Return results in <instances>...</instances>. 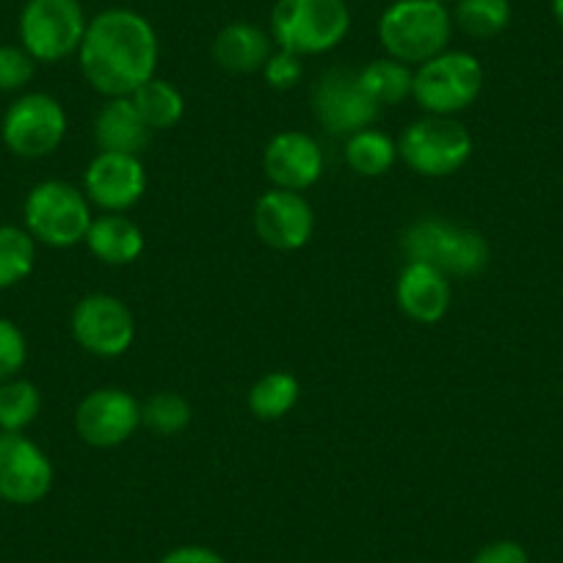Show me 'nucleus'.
I'll return each mask as SVG.
<instances>
[{"label": "nucleus", "mask_w": 563, "mask_h": 563, "mask_svg": "<svg viewBox=\"0 0 563 563\" xmlns=\"http://www.w3.org/2000/svg\"><path fill=\"white\" fill-rule=\"evenodd\" d=\"M78 62L84 78L102 97H130L155 78L158 34L133 9H106L86 25Z\"/></svg>", "instance_id": "obj_1"}, {"label": "nucleus", "mask_w": 563, "mask_h": 563, "mask_svg": "<svg viewBox=\"0 0 563 563\" xmlns=\"http://www.w3.org/2000/svg\"><path fill=\"white\" fill-rule=\"evenodd\" d=\"M453 18L442 0H395L378 18V42L389 58L409 67L448 51Z\"/></svg>", "instance_id": "obj_2"}, {"label": "nucleus", "mask_w": 563, "mask_h": 563, "mask_svg": "<svg viewBox=\"0 0 563 563\" xmlns=\"http://www.w3.org/2000/svg\"><path fill=\"white\" fill-rule=\"evenodd\" d=\"M349 31L345 0H276L271 12V40L301 58L334 51Z\"/></svg>", "instance_id": "obj_3"}, {"label": "nucleus", "mask_w": 563, "mask_h": 563, "mask_svg": "<svg viewBox=\"0 0 563 563\" xmlns=\"http://www.w3.org/2000/svg\"><path fill=\"white\" fill-rule=\"evenodd\" d=\"M406 263L434 265L445 276H475L489 265V243L478 230L445 219H420L400 235Z\"/></svg>", "instance_id": "obj_4"}, {"label": "nucleus", "mask_w": 563, "mask_h": 563, "mask_svg": "<svg viewBox=\"0 0 563 563\" xmlns=\"http://www.w3.org/2000/svg\"><path fill=\"white\" fill-rule=\"evenodd\" d=\"M484 67L467 51H442L415 69L411 97L429 117H453L478 100Z\"/></svg>", "instance_id": "obj_5"}, {"label": "nucleus", "mask_w": 563, "mask_h": 563, "mask_svg": "<svg viewBox=\"0 0 563 563\" xmlns=\"http://www.w3.org/2000/svg\"><path fill=\"white\" fill-rule=\"evenodd\" d=\"M91 221V202L80 188L64 180H45L31 188L25 199V227L34 241L53 249H69L86 241Z\"/></svg>", "instance_id": "obj_6"}, {"label": "nucleus", "mask_w": 563, "mask_h": 563, "mask_svg": "<svg viewBox=\"0 0 563 563\" xmlns=\"http://www.w3.org/2000/svg\"><path fill=\"white\" fill-rule=\"evenodd\" d=\"M473 155V135L453 117L411 122L398 139V158L422 177H451Z\"/></svg>", "instance_id": "obj_7"}, {"label": "nucleus", "mask_w": 563, "mask_h": 563, "mask_svg": "<svg viewBox=\"0 0 563 563\" xmlns=\"http://www.w3.org/2000/svg\"><path fill=\"white\" fill-rule=\"evenodd\" d=\"M80 0H29L20 14V40L34 62H62L78 53L86 34Z\"/></svg>", "instance_id": "obj_8"}, {"label": "nucleus", "mask_w": 563, "mask_h": 563, "mask_svg": "<svg viewBox=\"0 0 563 563\" xmlns=\"http://www.w3.org/2000/svg\"><path fill=\"white\" fill-rule=\"evenodd\" d=\"M0 135L3 144L20 158H47L62 147L67 135V111L56 97L45 91L23 95L9 106Z\"/></svg>", "instance_id": "obj_9"}, {"label": "nucleus", "mask_w": 563, "mask_h": 563, "mask_svg": "<svg viewBox=\"0 0 563 563\" xmlns=\"http://www.w3.org/2000/svg\"><path fill=\"white\" fill-rule=\"evenodd\" d=\"M312 111L321 128L332 135H354L378 119V102L362 86L360 73L332 67L318 78L312 89Z\"/></svg>", "instance_id": "obj_10"}, {"label": "nucleus", "mask_w": 563, "mask_h": 563, "mask_svg": "<svg viewBox=\"0 0 563 563\" xmlns=\"http://www.w3.org/2000/svg\"><path fill=\"white\" fill-rule=\"evenodd\" d=\"M73 338L89 354L113 360V356L128 354L135 340L133 312L124 301L108 294H91L75 305L73 310Z\"/></svg>", "instance_id": "obj_11"}, {"label": "nucleus", "mask_w": 563, "mask_h": 563, "mask_svg": "<svg viewBox=\"0 0 563 563\" xmlns=\"http://www.w3.org/2000/svg\"><path fill=\"white\" fill-rule=\"evenodd\" d=\"M53 486V464L29 437L0 431V500L34 506Z\"/></svg>", "instance_id": "obj_12"}, {"label": "nucleus", "mask_w": 563, "mask_h": 563, "mask_svg": "<svg viewBox=\"0 0 563 563\" xmlns=\"http://www.w3.org/2000/svg\"><path fill=\"white\" fill-rule=\"evenodd\" d=\"M141 426V404L119 387H100L75 409V431L91 448H117Z\"/></svg>", "instance_id": "obj_13"}, {"label": "nucleus", "mask_w": 563, "mask_h": 563, "mask_svg": "<svg viewBox=\"0 0 563 563\" xmlns=\"http://www.w3.org/2000/svg\"><path fill=\"white\" fill-rule=\"evenodd\" d=\"M254 232L276 252H296L307 246L316 230V213L305 194L271 188L254 205Z\"/></svg>", "instance_id": "obj_14"}, {"label": "nucleus", "mask_w": 563, "mask_h": 563, "mask_svg": "<svg viewBox=\"0 0 563 563\" xmlns=\"http://www.w3.org/2000/svg\"><path fill=\"white\" fill-rule=\"evenodd\" d=\"M147 191V172L139 155L97 153L84 172V194L106 213H124Z\"/></svg>", "instance_id": "obj_15"}, {"label": "nucleus", "mask_w": 563, "mask_h": 563, "mask_svg": "<svg viewBox=\"0 0 563 563\" xmlns=\"http://www.w3.org/2000/svg\"><path fill=\"white\" fill-rule=\"evenodd\" d=\"M265 177L282 191L305 194L323 175V150L301 130H282L263 150Z\"/></svg>", "instance_id": "obj_16"}, {"label": "nucleus", "mask_w": 563, "mask_h": 563, "mask_svg": "<svg viewBox=\"0 0 563 563\" xmlns=\"http://www.w3.org/2000/svg\"><path fill=\"white\" fill-rule=\"evenodd\" d=\"M451 282L442 271L426 263H406L395 282L400 312L415 323H437L451 310Z\"/></svg>", "instance_id": "obj_17"}, {"label": "nucleus", "mask_w": 563, "mask_h": 563, "mask_svg": "<svg viewBox=\"0 0 563 563\" xmlns=\"http://www.w3.org/2000/svg\"><path fill=\"white\" fill-rule=\"evenodd\" d=\"M95 141L100 153L141 155L153 141V130L135 111L130 97H111L95 119Z\"/></svg>", "instance_id": "obj_18"}, {"label": "nucleus", "mask_w": 563, "mask_h": 563, "mask_svg": "<svg viewBox=\"0 0 563 563\" xmlns=\"http://www.w3.org/2000/svg\"><path fill=\"white\" fill-rule=\"evenodd\" d=\"M271 36L254 23H230L216 34L213 58L221 69L232 75H252L265 67L271 51Z\"/></svg>", "instance_id": "obj_19"}, {"label": "nucleus", "mask_w": 563, "mask_h": 563, "mask_svg": "<svg viewBox=\"0 0 563 563\" xmlns=\"http://www.w3.org/2000/svg\"><path fill=\"white\" fill-rule=\"evenodd\" d=\"M86 246L100 263L130 265L144 252V232L122 213H102L86 232Z\"/></svg>", "instance_id": "obj_20"}, {"label": "nucleus", "mask_w": 563, "mask_h": 563, "mask_svg": "<svg viewBox=\"0 0 563 563\" xmlns=\"http://www.w3.org/2000/svg\"><path fill=\"white\" fill-rule=\"evenodd\" d=\"M130 100H133L135 111L141 113V119L147 122L153 133L155 130L177 128L183 113H186V100H183L180 89L164 78H150L147 84H141L130 95Z\"/></svg>", "instance_id": "obj_21"}, {"label": "nucleus", "mask_w": 563, "mask_h": 563, "mask_svg": "<svg viewBox=\"0 0 563 563\" xmlns=\"http://www.w3.org/2000/svg\"><path fill=\"white\" fill-rule=\"evenodd\" d=\"M301 398V384L294 373L271 371L249 389V411L257 420H282Z\"/></svg>", "instance_id": "obj_22"}, {"label": "nucleus", "mask_w": 563, "mask_h": 563, "mask_svg": "<svg viewBox=\"0 0 563 563\" xmlns=\"http://www.w3.org/2000/svg\"><path fill=\"white\" fill-rule=\"evenodd\" d=\"M398 161V141L382 130L365 128L345 141V164L360 177H382Z\"/></svg>", "instance_id": "obj_23"}, {"label": "nucleus", "mask_w": 563, "mask_h": 563, "mask_svg": "<svg viewBox=\"0 0 563 563\" xmlns=\"http://www.w3.org/2000/svg\"><path fill=\"white\" fill-rule=\"evenodd\" d=\"M360 73L362 86H365L367 95L382 106H400L404 100L411 97V84H415V69L404 62H395V58L384 56L376 62L365 64Z\"/></svg>", "instance_id": "obj_24"}, {"label": "nucleus", "mask_w": 563, "mask_h": 563, "mask_svg": "<svg viewBox=\"0 0 563 563\" xmlns=\"http://www.w3.org/2000/svg\"><path fill=\"white\" fill-rule=\"evenodd\" d=\"M453 25L473 40H495L511 23V3L508 0H456Z\"/></svg>", "instance_id": "obj_25"}, {"label": "nucleus", "mask_w": 563, "mask_h": 563, "mask_svg": "<svg viewBox=\"0 0 563 563\" xmlns=\"http://www.w3.org/2000/svg\"><path fill=\"white\" fill-rule=\"evenodd\" d=\"M36 263V241L29 230L0 224V290L14 288L31 276Z\"/></svg>", "instance_id": "obj_26"}, {"label": "nucleus", "mask_w": 563, "mask_h": 563, "mask_svg": "<svg viewBox=\"0 0 563 563\" xmlns=\"http://www.w3.org/2000/svg\"><path fill=\"white\" fill-rule=\"evenodd\" d=\"M42 409V395L34 382L9 378L0 384V431L20 434L36 420Z\"/></svg>", "instance_id": "obj_27"}, {"label": "nucleus", "mask_w": 563, "mask_h": 563, "mask_svg": "<svg viewBox=\"0 0 563 563\" xmlns=\"http://www.w3.org/2000/svg\"><path fill=\"white\" fill-rule=\"evenodd\" d=\"M194 409L180 393H172V389H164V393L150 395L144 404H141V426H147L150 431L161 437H175L183 434V431L191 426Z\"/></svg>", "instance_id": "obj_28"}, {"label": "nucleus", "mask_w": 563, "mask_h": 563, "mask_svg": "<svg viewBox=\"0 0 563 563\" xmlns=\"http://www.w3.org/2000/svg\"><path fill=\"white\" fill-rule=\"evenodd\" d=\"M25 356H29L25 334L20 332L18 323L0 318V382L18 378L25 365Z\"/></svg>", "instance_id": "obj_29"}, {"label": "nucleus", "mask_w": 563, "mask_h": 563, "mask_svg": "<svg viewBox=\"0 0 563 563\" xmlns=\"http://www.w3.org/2000/svg\"><path fill=\"white\" fill-rule=\"evenodd\" d=\"M34 56L25 47L0 45V91H20L34 78Z\"/></svg>", "instance_id": "obj_30"}, {"label": "nucleus", "mask_w": 563, "mask_h": 563, "mask_svg": "<svg viewBox=\"0 0 563 563\" xmlns=\"http://www.w3.org/2000/svg\"><path fill=\"white\" fill-rule=\"evenodd\" d=\"M263 78L265 84L276 91L296 89V86L301 84V78H305V58L279 47V51L271 53L268 62H265Z\"/></svg>", "instance_id": "obj_31"}, {"label": "nucleus", "mask_w": 563, "mask_h": 563, "mask_svg": "<svg viewBox=\"0 0 563 563\" xmlns=\"http://www.w3.org/2000/svg\"><path fill=\"white\" fill-rule=\"evenodd\" d=\"M470 563H530L528 552H525L522 544L517 541H492L484 550L475 552V558Z\"/></svg>", "instance_id": "obj_32"}, {"label": "nucleus", "mask_w": 563, "mask_h": 563, "mask_svg": "<svg viewBox=\"0 0 563 563\" xmlns=\"http://www.w3.org/2000/svg\"><path fill=\"white\" fill-rule=\"evenodd\" d=\"M158 563H227V561L219 555V552L210 550V547L186 544V547H177V550L166 552Z\"/></svg>", "instance_id": "obj_33"}, {"label": "nucleus", "mask_w": 563, "mask_h": 563, "mask_svg": "<svg viewBox=\"0 0 563 563\" xmlns=\"http://www.w3.org/2000/svg\"><path fill=\"white\" fill-rule=\"evenodd\" d=\"M552 14H555L558 23L563 25V0H552Z\"/></svg>", "instance_id": "obj_34"}]
</instances>
